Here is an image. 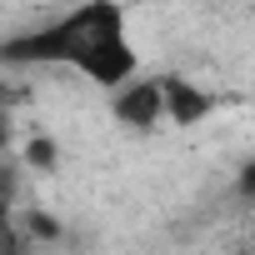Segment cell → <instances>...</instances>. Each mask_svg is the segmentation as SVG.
<instances>
[{"label": "cell", "mask_w": 255, "mask_h": 255, "mask_svg": "<svg viewBox=\"0 0 255 255\" xmlns=\"http://www.w3.org/2000/svg\"><path fill=\"white\" fill-rule=\"evenodd\" d=\"M0 65L75 70L80 80H90L105 95L145 75V55L130 35V10L120 0H80L65 15L0 40Z\"/></svg>", "instance_id": "6da1fadb"}, {"label": "cell", "mask_w": 255, "mask_h": 255, "mask_svg": "<svg viewBox=\"0 0 255 255\" xmlns=\"http://www.w3.org/2000/svg\"><path fill=\"white\" fill-rule=\"evenodd\" d=\"M110 120L135 130V135L155 130L165 120V75H135L130 85H120L110 95Z\"/></svg>", "instance_id": "7a4b0ae2"}, {"label": "cell", "mask_w": 255, "mask_h": 255, "mask_svg": "<svg viewBox=\"0 0 255 255\" xmlns=\"http://www.w3.org/2000/svg\"><path fill=\"white\" fill-rule=\"evenodd\" d=\"M220 110V95L205 90L195 75H165V120L175 125H200Z\"/></svg>", "instance_id": "3957f363"}, {"label": "cell", "mask_w": 255, "mask_h": 255, "mask_svg": "<svg viewBox=\"0 0 255 255\" xmlns=\"http://www.w3.org/2000/svg\"><path fill=\"white\" fill-rule=\"evenodd\" d=\"M25 195H20V165L10 155H0V215H20Z\"/></svg>", "instance_id": "277c9868"}, {"label": "cell", "mask_w": 255, "mask_h": 255, "mask_svg": "<svg viewBox=\"0 0 255 255\" xmlns=\"http://www.w3.org/2000/svg\"><path fill=\"white\" fill-rule=\"evenodd\" d=\"M30 235L20 225V215H0V255H30Z\"/></svg>", "instance_id": "5b68a950"}, {"label": "cell", "mask_w": 255, "mask_h": 255, "mask_svg": "<svg viewBox=\"0 0 255 255\" xmlns=\"http://www.w3.org/2000/svg\"><path fill=\"white\" fill-rule=\"evenodd\" d=\"M25 165H35V170H55V140L35 135V140L25 145Z\"/></svg>", "instance_id": "8992f818"}, {"label": "cell", "mask_w": 255, "mask_h": 255, "mask_svg": "<svg viewBox=\"0 0 255 255\" xmlns=\"http://www.w3.org/2000/svg\"><path fill=\"white\" fill-rule=\"evenodd\" d=\"M240 195H255V165H250V170L240 175Z\"/></svg>", "instance_id": "52a82bcc"}]
</instances>
